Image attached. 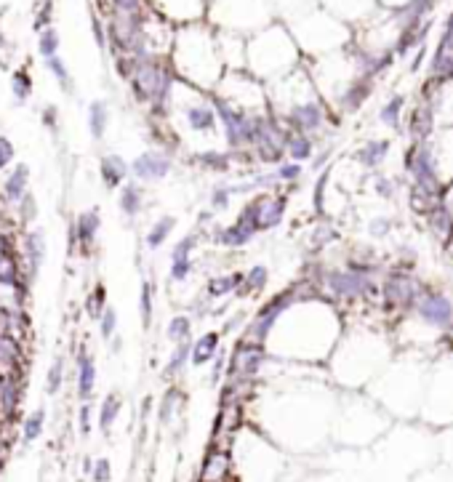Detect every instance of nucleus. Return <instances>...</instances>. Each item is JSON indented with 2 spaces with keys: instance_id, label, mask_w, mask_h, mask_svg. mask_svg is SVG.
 Returning <instances> with one entry per match:
<instances>
[{
  "instance_id": "nucleus-1",
  "label": "nucleus",
  "mask_w": 453,
  "mask_h": 482,
  "mask_svg": "<svg viewBox=\"0 0 453 482\" xmlns=\"http://www.w3.org/2000/svg\"><path fill=\"white\" fill-rule=\"evenodd\" d=\"M406 168L413 176V186L424 192L427 198H432L435 203H442L448 186L440 181V174H437V163H435V155L427 144H413L410 152L406 155Z\"/></svg>"
},
{
  "instance_id": "nucleus-2",
  "label": "nucleus",
  "mask_w": 453,
  "mask_h": 482,
  "mask_svg": "<svg viewBox=\"0 0 453 482\" xmlns=\"http://www.w3.org/2000/svg\"><path fill=\"white\" fill-rule=\"evenodd\" d=\"M286 206H288L286 198H256L243 208L240 219H245L248 224H254L256 232L272 230V227H277L280 219H283Z\"/></svg>"
},
{
  "instance_id": "nucleus-3",
  "label": "nucleus",
  "mask_w": 453,
  "mask_h": 482,
  "mask_svg": "<svg viewBox=\"0 0 453 482\" xmlns=\"http://www.w3.org/2000/svg\"><path fill=\"white\" fill-rule=\"evenodd\" d=\"M381 296L387 309H416L421 298L419 283L410 280L408 274H392L381 288Z\"/></svg>"
},
{
  "instance_id": "nucleus-4",
  "label": "nucleus",
  "mask_w": 453,
  "mask_h": 482,
  "mask_svg": "<svg viewBox=\"0 0 453 482\" xmlns=\"http://www.w3.org/2000/svg\"><path fill=\"white\" fill-rule=\"evenodd\" d=\"M325 285H328V291L336 293V296L342 298H357V296H368V293H374V283H371V277H365L360 272H352V269H331V272H325Z\"/></svg>"
},
{
  "instance_id": "nucleus-5",
  "label": "nucleus",
  "mask_w": 453,
  "mask_h": 482,
  "mask_svg": "<svg viewBox=\"0 0 453 482\" xmlns=\"http://www.w3.org/2000/svg\"><path fill=\"white\" fill-rule=\"evenodd\" d=\"M416 312L419 318L427 323V325H435V328L448 330L453 325V304L448 296H442L437 291H424L416 304Z\"/></svg>"
},
{
  "instance_id": "nucleus-6",
  "label": "nucleus",
  "mask_w": 453,
  "mask_h": 482,
  "mask_svg": "<svg viewBox=\"0 0 453 482\" xmlns=\"http://www.w3.org/2000/svg\"><path fill=\"white\" fill-rule=\"evenodd\" d=\"M24 368L19 371H6L0 373V421L3 424H11L16 418L19 403L24 395Z\"/></svg>"
},
{
  "instance_id": "nucleus-7",
  "label": "nucleus",
  "mask_w": 453,
  "mask_h": 482,
  "mask_svg": "<svg viewBox=\"0 0 453 482\" xmlns=\"http://www.w3.org/2000/svg\"><path fill=\"white\" fill-rule=\"evenodd\" d=\"M30 165L27 163H13L6 176L0 179V200L6 206L16 208L27 195H30Z\"/></svg>"
},
{
  "instance_id": "nucleus-8",
  "label": "nucleus",
  "mask_w": 453,
  "mask_h": 482,
  "mask_svg": "<svg viewBox=\"0 0 453 482\" xmlns=\"http://www.w3.org/2000/svg\"><path fill=\"white\" fill-rule=\"evenodd\" d=\"M45 253H48V245H45V232L40 230V227H33V230L24 232V237H22V262H24L27 280L38 277V272L43 269Z\"/></svg>"
},
{
  "instance_id": "nucleus-9",
  "label": "nucleus",
  "mask_w": 453,
  "mask_h": 482,
  "mask_svg": "<svg viewBox=\"0 0 453 482\" xmlns=\"http://www.w3.org/2000/svg\"><path fill=\"white\" fill-rule=\"evenodd\" d=\"M267 360L264 344H254V341H243L240 347H235L233 362H230V373L233 376H256L262 371Z\"/></svg>"
},
{
  "instance_id": "nucleus-10",
  "label": "nucleus",
  "mask_w": 453,
  "mask_h": 482,
  "mask_svg": "<svg viewBox=\"0 0 453 482\" xmlns=\"http://www.w3.org/2000/svg\"><path fill=\"white\" fill-rule=\"evenodd\" d=\"M131 174L136 181H160L171 174V157L166 152H157V150H150V152L139 155L131 163Z\"/></svg>"
},
{
  "instance_id": "nucleus-11",
  "label": "nucleus",
  "mask_w": 453,
  "mask_h": 482,
  "mask_svg": "<svg viewBox=\"0 0 453 482\" xmlns=\"http://www.w3.org/2000/svg\"><path fill=\"white\" fill-rule=\"evenodd\" d=\"M96 389V360L86 347H80L75 354V395L80 403H91Z\"/></svg>"
},
{
  "instance_id": "nucleus-12",
  "label": "nucleus",
  "mask_w": 453,
  "mask_h": 482,
  "mask_svg": "<svg viewBox=\"0 0 453 482\" xmlns=\"http://www.w3.org/2000/svg\"><path fill=\"white\" fill-rule=\"evenodd\" d=\"M69 230L75 232V242H78L83 251H89L91 245L96 242L99 237V230H101V213L96 208H89L78 213L75 221L69 224Z\"/></svg>"
},
{
  "instance_id": "nucleus-13",
  "label": "nucleus",
  "mask_w": 453,
  "mask_h": 482,
  "mask_svg": "<svg viewBox=\"0 0 453 482\" xmlns=\"http://www.w3.org/2000/svg\"><path fill=\"white\" fill-rule=\"evenodd\" d=\"M128 174H131V165L121 155H104L99 160V176L107 189H121L128 181Z\"/></svg>"
},
{
  "instance_id": "nucleus-14",
  "label": "nucleus",
  "mask_w": 453,
  "mask_h": 482,
  "mask_svg": "<svg viewBox=\"0 0 453 482\" xmlns=\"http://www.w3.org/2000/svg\"><path fill=\"white\" fill-rule=\"evenodd\" d=\"M22 357H24L22 339L9 336V333H0V373L19 371V368H24Z\"/></svg>"
},
{
  "instance_id": "nucleus-15",
  "label": "nucleus",
  "mask_w": 453,
  "mask_h": 482,
  "mask_svg": "<svg viewBox=\"0 0 453 482\" xmlns=\"http://www.w3.org/2000/svg\"><path fill=\"white\" fill-rule=\"evenodd\" d=\"M118 208H121L123 216H128V219H136L144 208V192L142 186L136 184V181H125L121 186V195H118Z\"/></svg>"
},
{
  "instance_id": "nucleus-16",
  "label": "nucleus",
  "mask_w": 453,
  "mask_h": 482,
  "mask_svg": "<svg viewBox=\"0 0 453 482\" xmlns=\"http://www.w3.org/2000/svg\"><path fill=\"white\" fill-rule=\"evenodd\" d=\"M256 235L254 224H248L245 219L237 216V221H233L230 227H224L219 232V242L221 245H230V248H240L245 242H251V237Z\"/></svg>"
},
{
  "instance_id": "nucleus-17",
  "label": "nucleus",
  "mask_w": 453,
  "mask_h": 482,
  "mask_svg": "<svg viewBox=\"0 0 453 482\" xmlns=\"http://www.w3.org/2000/svg\"><path fill=\"white\" fill-rule=\"evenodd\" d=\"M219 341H221V336L216 330L203 333V336L195 341V347H192V362H195V365H206L208 360H213L216 352H219Z\"/></svg>"
},
{
  "instance_id": "nucleus-18",
  "label": "nucleus",
  "mask_w": 453,
  "mask_h": 482,
  "mask_svg": "<svg viewBox=\"0 0 453 482\" xmlns=\"http://www.w3.org/2000/svg\"><path fill=\"white\" fill-rule=\"evenodd\" d=\"M121 410H123V397L118 395V392H110V395L101 400V405H99V429L104 432V435H110L112 424L118 421Z\"/></svg>"
},
{
  "instance_id": "nucleus-19",
  "label": "nucleus",
  "mask_w": 453,
  "mask_h": 482,
  "mask_svg": "<svg viewBox=\"0 0 453 482\" xmlns=\"http://www.w3.org/2000/svg\"><path fill=\"white\" fill-rule=\"evenodd\" d=\"M427 219H430V227L437 237H451L453 235V213L445 203H437V206L427 213Z\"/></svg>"
},
{
  "instance_id": "nucleus-20",
  "label": "nucleus",
  "mask_w": 453,
  "mask_h": 482,
  "mask_svg": "<svg viewBox=\"0 0 453 482\" xmlns=\"http://www.w3.org/2000/svg\"><path fill=\"white\" fill-rule=\"evenodd\" d=\"M174 227H177V219H174V216H163V219H157L155 224L150 227L147 237H144L147 248H150V251H157V248H160V245H163V242L171 237Z\"/></svg>"
},
{
  "instance_id": "nucleus-21",
  "label": "nucleus",
  "mask_w": 453,
  "mask_h": 482,
  "mask_svg": "<svg viewBox=\"0 0 453 482\" xmlns=\"http://www.w3.org/2000/svg\"><path fill=\"white\" fill-rule=\"evenodd\" d=\"M107 123H110L107 104H104V101H91V104H89V131H91V136H94L96 142H101V139H104Z\"/></svg>"
},
{
  "instance_id": "nucleus-22",
  "label": "nucleus",
  "mask_w": 453,
  "mask_h": 482,
  "mask_svg": "<svg viewBox=\"0 0 453 482\" xmlns=\"http://www.w3.org/2000/svg\"><path fill=\"white\" fill-rule=\"evenodd\" d=\"M43 432H45V408H38V410H33L30 416L24 418L22 442L24 445H33V442H38V439L43 437Z\"/></svg>"
},
{
  "instance_id": "nucleus-23",
  "label": "nucleus",
  "mask_w": 453,
  "mask_h": 482,
  "mask_svg": "<svg viewBox=\"0 0 453 482\" xmlns=\"http://www.w3.org/2000/svg\"><path fill=\"white\" fill-rule=\"evenodd\" d=\"M230 469V459L224 453H211L206 464H203V471H200V480L203 482H221L224 474Z\"/></svg>"
},
{
  "instance_id": "nucleus-24",
  "label": "nucleus",
  "mask_w": 453,
  "mask_h": 482,
  "mask_svg": "<svg viewBox=\"0 0 453 482\" xmlns=\"http://www.w3.org/2000/svg\"><path fill=\"white\" fill-rule=\"evenodd\" d=\"M62 386H65V357L59 354V357L51 360L48 373H45V395L56 397L62 392Z\"/></svg>"
},
{
  "instance_id": "nucleus-25",
  "label": "nucleus",
  "mask_w": 453,
  "mask_h": 482,
  "mask_svg": "<svg viewBox=\"0 0 453 482\" xmlns=\"http://www.w3.org/2000/svg\"><path fill=\"white\" fill-rule=\"evenodd\" d=\"M245 274L240 272H233V274H221V277H213L208 283V293L211 296H227V293H233L237 291L240 285H243Z\"/></svg>"
},
{
  "instance_id": "nucleus-26",
  "label": "nucleus",
  "mask_w": 453,
  "mask_h": 482,
  "mask_svg": "<svg viewBox=\"0 0 453 482\" xmlns=\"http://www.w3.org/2000/svg\"><path fill=\"white\" fill-rule=\"evenodd\" d=\"M11 94L16 104H27L33 96V77L27 69H16L11 75Z\"/></svg>"
},
{
  "instance_id": "nucleus-27",
  "label": "nucleus",
  "mask_w": 453,
  "mask_h": 482,
  "mask_svg": "<svg viewBox=\"0 0 453 482\" xmlns=\"http://www.w3.org/2000/svg\"><path fill=\"white\" fill-rule=\"evenodd\" d=\"M187 123L192 131H200V133H208L213 131V125H216V115L206 107H192L187 110Z\"/></svg>"
},
{
  "instance_id": "nucleus-28",
  "label": "nucleus",
  "mask_w": 453,
  "mask_h": 482,
  "mask_svg": "<svg viewBox=\"0 0 453 482\" xmlns=\"http://www.w3.org/2000/svg\"><path fill=\"white\" fill-rule=\"evenodd\" d=\"M286 147H288V155H291L296 163H301V160L312 157V142H310V136H304V133L286 136Z\"/></svg>"
},
{
  "instance_id": "nucleus-29",
  "label": "nucleus",
  "mask_w": 453,
  "mask_h": 482,
  "mask_svg": "<svg viewBox=\"0 0 453 482\" xmlns=\"http://www.w3.org/2000/svg\"><path fill=\"white\" fill-rule=\"evenodd\" d=\"M192 360V344L189 341H184V344H177V349H174V354L168 357L166 362V376L171 379V376H177V373H181V368H184V362Z\"/></svg>"
},
{
  "instance_id": "nucleus-30",
  "label": "nucleus",
  "mask_w": 453,
  "mask_h": 482,
  "mask_svg": "<svg viewBox=\"0 0 453 482\" xmlns=\"http://www.w3.org/2000/svg\"><path fill=\"white\" fill-rule=\"evenodd\" d=\"M389 152V142H368L363 147V152H360V160H363L365 168H376V165L381 163Z\"/></svg>"
},
{
  "instance_id": "nucleus-31",
  "label": "nucleus",
  "mask_w": 453,
  "mask_h": 482,
  "mask_svg": "<svg viewBox=\"0 0 453 482\" xmlns=\"http://www.w3.org/2000/svg\"><path fill=\"white\" fill-rule=\"evenodd\" d=\"M13 213H16V219H19L22 227L33 230V221H38V200H35L33 192H30V195H27L16 208H13Z\"/></svg>"
},
{
  "instance_id": "nucleus-32",
  "label": "nucleus",
  "mask_w": 453,
  "mask_h": 482,
  "mask_svg": "<svg viewBox=\"0 0 453 482\" xmlns=\"http://www.w3.org/2000/svg\"><path fill=\"white\" fill-rule=\"evenodd\" d=\"M189 330H192V320H189L187 315H177V318L168 323L166 336L174 341V344H184V341L189 339Z\"/></svg>"
},
{
  "instance_id": "nucleus-33",
  "label": "nucleus",
  "mask_w": 453,
  "mask_h": 482,
  "mask_svg": "<svg viewBox=\"0 0 453 482\" xmlns=\"http://www.w3.org/2000/svg\"><path fill=\"white\" fill-rule=\"evenodd\" d=\"M38 54L43 59L59 56V33H56V27H48V30L38 35Z\"/></svg>"
},
{
  "instance_id": "nucleus-34",
  "label": "nucleus",
  "mask_w": 453,
  "mask_h": 482,
  "mask_svg": "<svg viewBox=\"0 0 453 482\" xmlns=\"http://www.w3.org/2000/svg\"><path fill=\"white\" fill-rule=\"evenodd\" d=\"M45 67H48V72L56 77V83L69 94V91H72V77H69V69H67V65L62 62V56H51V59H45Z\"/></svg>"
},
{
  "instance_id": "nucleus-35",
  "label": "nucleus",
  "mask_w": 453,
  "mask_h": 482,
  "mask_svg": "<svg viewBox=\"0 0 453 482\" xmlns=\"http://www.w3.org/2000/svg\"><path fill=\"white\" fill-rule=\"evenodd\" d=\"M86 307H89V315L94 320H99L104 315V309H107V288L104 285H96L94 291H91L89 301H86Z\"/></svg>"
},
{
  "instance_id": "nucleus-36",
  "label": "nucleus",
  "mask_w": 453,
  "mask_h": 482,
  "mask_svg": "<svg viewBox=\"0 0 453 482\" xmlns=\"http://www.w3.org/2000/svg\"><path fill=\"white\" fill-rule=\"evenodd\" d=\"M267 277H269V272H267L264 264H256V267H251V269L245 272L243 291H262V288L267 285Z\"/></svg>"
},
{
  "instance_id": "nucleus-37",
  "label": "nucleus",
  "mask_w": 453,
  "mask_h": 482,
  "mask_svg": "<svg viewBox=\"0 0 453 482\" xmlns=\"http://www.w3.org/2000/svg\"><path fill=\"white\" fill-rule=\"evenodd\" d=\"M139 315H142V325L150 328L152 323V285L142 283V291H139Z\"/></svg>"
},
{
  "instance_id": "nucleus-38",
  "label": "nucleus",
  "mask_w": 453,
  "mask_h": 482,
  "mask_svg": "<svg viewBox=\"0 0 453 482\" xmlns=\"http://www.w3.org/2000/svg\"><path fill=\"white\" fill-rule=\"evenodd\" d=\"M99 333L104 341H112L115 339V333H118V312L112 307L104 309V315L99 318Z\"/></svg>"
},
{
  "instance_id": "nucleus-39",
  "label": "nucleus",
  "mask_w": 453,
  "mask_h": 482,
  "mask_svg": "<svg viewBox=\"0 0 453 482\" xmlns=\"http://www.w3.org/2000/svg\"><path fill=\"white\" fill-rule=\"evenodd\" d=\"M13 157H16V147L9 136L0 133V171H9L13 165Z\"/></svg>"
},
{
  "instance_id": "nucleus-40",
  "label": "nucleus",
  "mask_w": 453,
  "mask_h": 482,
  "mask_svg": "<svg viewBox=\"0 0 453 482\" xmlns=\"http://www.w3.org/2000/svg\"><path fill=\"white\" fill-rule=\"evenodd\" d=\"M195 242L198 237L195 235H187V237H181V240L174 245V251H171V262H181V259H189V253L195 248Z\"/></svg>"
},
{
  "instance_id": "nucleus-41",
  "label": "nucleus",
  "mask_w": 453,
  "mask_h": 482,
  "mask_svg": "<svg viewBox=\"0 0 453 482\" xmlns=\"http://www.w3.org/2000/svg\"><path fill=\"white\" fill-rule=\"evenodd\" d=\"M179 389H168L166 397H163V405H160V421L168 424L171 416H174V410H177V403H179Z\"/></svg>"
},
{
  "instance_id": "nucleus-42",
  "label": "nucleus",
  "mask_w": 453,
  "mask_h": 482,
  "mask_svg": "<svg viewBox=\"0 0 453 482\" xmlns=\"http://www.w3.org/2000/svg\"><path fill=\"white\" fill-rule=\"evenodd\" d=\"M230 195H233V186H216V189L211 192V208L224 211L230 206Z\"/></svg>"
},
{
  "instance_id": "nucleus-43",
  "label": "nucleus",
  "mask_w": 453,
  "mask_h": 482,
  "mask_svg": "<svg viewBox=\"0 0 453 482\" xmlns=\"http://www.w3.org/2000/svg\"><path fill=\"white\" fill-rule=\"evenodd\" d=\"M94 482H110L112 477V464L110 459H96L94 461V471H91Z\"/></svg>"
},
{
  "instance_id": "nucleus-44",
  "label": "nucleus",
  "mask_w": 453,
  "mask_h": 482,
  "mask_svg": "<svg viewBox=\"0 0 453 482\" xmlns=\"http://www.w3.org/2000/svg\"><path fill=\"white\" fill-rule=\"evenodd\" d=\"M400 107H403V99H400V96H395V99H392L387 107H384V112H381V120L387 123V125H398Z\"/></svg>"
},
{
  "instance_id": "nucleus-45",
  "label": "nucleus",
  "mask_w": 453,
  "mask_h": 482,
  "mask_svg": "<svg viewBox=\"0 0 453 482\" xmlns=\"http://www.w3.org/2000/svg\"><path fill=\"white\" fill-rule=\"evenodd\" d=\"M91 413H94L91 403H80V408H78V427H80V435H83V437H89V435H91Z\"/></svg>"
},
{
  "instance_id": "nucleus-46",
  "label": "nucleus",
  "mask_w": 453,
  "mask_h": 482,
  "mask_svg": "<svg viewBox=\"0 0 453 482\" xmlns=\"http://www.w3.org/2000/svg\"><path fill=\"white\" fill-rule=\"evenodd\" d=\"M192 259H181V262H174L171 264V280H177V283H181V280H187L189 272H192Z\"/></svg>"
},
{
  "instance_id": "nucleus-47",
  "label": "nucleus",
  "mask_w": 453,
  "mask_h": 482,
  "mask_svg": "<svg viewBox=\"0 0 453 482\" xmlns=\"http://www.w3.org/2000/svg\"><path fill=\"white\" fill-rule=\"evenodd\" d=\"M277 179L280 181H296L298 176H301V165L298 163H280L277 165Z\"/></svg>"
},
{
  "instance_id": "nucleus-48",
  "label": "nucleus",
  "mask_w": 453,
  "mask_h": 482,
  "mask_svg": "<svg viewBox=\"0 0 453 482\" xmlns=\"http://www.w3.org/2000/svg\"><path fill=\"white\" fill-rule=\"evenodd\" d=\"M200 163L211 171H227V157L224 155H200Z\"/></svg>"
},
{
  "instance_id": "nucleus-49",
  "label": "nucleus",
  "mask_w": 453,
  "mask_h": 482,
  "mask_svg": "<svg viewBox=\"0 0 453 482\" xmlns=\"http://www.w3.org/2000/svg\"><path fill=\"white\" fill-rule=\"evenodd\" d=\"M112 6L118 9V13H128V16L139 13V0H112Z\"/></svg>"
},
{
  "instance_id": "nucleus-50",
  "label": "nucleus",
  "mask_w": 453,
  "mask_h": 482,
  "mask_svg": "<svg viewBox=\"0 0 453 482\" xmlns=\"http://www.w3.org/2000/svg\"><path fill=\"white\" fill-rule=\"evenodd\" d=\"M40 120H43V125L48 131H56V125H59V112H56V107H45Z\"/></svg>"
},
{
  "instance_id": "nucleus-51",
  "label": "nucleus",
  "mask_w": 453,
  "mask_h": 482,
  "mask_svg": "<svg viewBox=\"0 0 453 482\" xmlns=\"http://www.w3.org/2000/svg\"><path fill=\"white\" fill-rule=\"evenodd\" d=\"M376 192H379L381 198H392L395 186H392V181H389V179H384V176H376Z\"/></svg>"
},
{
  "instance_id": "nucleus-52",
  "label": "nucleus",
  "mask_w": 453,
  "mask_h": 482,
  "mask_svg": "<svg viewBox=\"0 0 453 482\" xmlns=\"http://www.w3.org/2000/svg\"><path fill=\"white\" fill-rule=\"evenodd\" d=\"M336 237V230H333L331 224H323L318 235H315V245H325V240H333Z\"/></svg>"
},
{
  "instance_id": "nucleus-53",
  "label": "nucleus",
  "mask_w": 453,
  "mask_h": 482,
  "mask_svg": "<svg viewBox=\"0 0 453 482\" xmlns=\"http://www.w3.org/2000/svg\"><path fill=\"white\" fill-rule=\"evenodd\" d=\"M389 227H392V224H389V219H374L368 230H371V235H376V237H384V235L389 232Z\"/></svg>"
},
{
  "instance_id": "nucleus-54",
  "label": "nucleus",
  "mask_w": 453,
  "mask_h": 482,
  "mask_svg": "<svg viewBox=\"0 0 453 482\" xmlns=\"http://www.w3.org/2000/svg\"><path fill=\"white\" fill-rule=\"evenodd\" d=\"M11 253H13V242H11V237L0 232V259H3V256H11Z\"/></svg>"
},
{
  "instance_id": "nucleus-55",
  "label": "nucleus",
  "mask_w": 453,
  "mask_h": 482,
  "mask_svg": "<svg viewBox=\"0 0 453 482\" xmlns=\"http://www.w3.org/2000/svg\"><path fill=\"white\" fill-rule=\"evenodd\" d=\"M221 368H224V357H219V360L213 362V373H211V381H216V379H219Z\"/></svg>"
},
{
  "instance_id": "nucleus-56",
  "label": "nucleus",
  "mask_w": 453,
  "mask_h": 482,
  "mask_svg": "<svg viewBox=\"0 0 453 482\" xmlns=\"http://www.w3.org/2000/svg\"><path fill=\"white\" fill-rule=\"evenodd\" d=\"M94 35H96V43H99V45H104V33H101L99 22H94Z\"/></svg>"
},
{
  "instance_id": "nucleus-57",
  "label": "nucleus",
  "mask_w": 453,
  "mask_h": 482,
  "mask_svg": "<svg viewBox=\"0 0 453 482\" xmlns=\"http://www.w3.org/2000/svg\"><path fill=\"white\" fill-rule=\"evenodd\" d=\"M121 347H123V339L115 336V339H112V352H121Z\"/></svg>"
},
{
  "instance_id": "nucleus-58",
  "label": "nucleus",
  "mask_w": 453,
  "mask_h": 482,
  "mask_svg": "<svg viewBox=\"0 0 453 482\" xmlns=\"http://www.w3.org/2000/svg\"><path fill=\"white\" fill-rule=\"evenodd\" d=\"M3 453H6V448H3V442H0V471H3V461H6L3 459Z\"/></svg>"
},
{
  "instance_id": "nucleus-59",
  "label": "nucleus",
  "mask_w": 453,
  "mask_h": 482,
  "mask_svg": "<svg viewBox=\"0 0 453 482\" xmlns=\"http://www.w3.org/2000/svg\"><path fill=\"white\" fill-rule=\"evenodd\" d=\"M448 242H451V245H448V253H451V259H453V235L448 237Z\"/></svg>"
},
{
  "instance_id": "nucleus-60",
  "label": "nucleus",
  "mask_w": 453,
  "mask_h": 482,
  "mask_svg": "<svg viewBox=\"0 0 453 482\" xmlns=\"http://www.w3.org/2000/svg\"><path fill=\"white\" fill-rule=\"evenodd\" d=\"M448 339H451V344H453V325L448 328Z\"/></svg>"
},
{
  "instance_id": "nucleus-61",
  "label": "nucleus",
  "mask_w": 453,
  "mask_h": 482,
  "mask_svg": "<svg viewBox=\"0 0 453 482\" xmlns=\"http://www.w3.org/2000/svg\"><path fill=\"white\" fill-rule=\"evenodd\" d=\"M0 43H3V35H0Z\"/></svg>"
}]
</instances>
